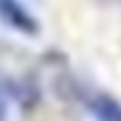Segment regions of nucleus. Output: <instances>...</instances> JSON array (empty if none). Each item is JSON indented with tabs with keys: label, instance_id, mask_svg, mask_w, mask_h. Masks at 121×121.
<instances>
[{
	"label": "nucleus",
	"instance_id": "nucleus-3",
	"mask_svg": "<svg viewBox=\"0 0 121 121\" xmlns=\"http://www.w3.org/2000/svg\"><path fill=\"white\" fill-rule=\"evenodd\" d=\"M7 83L0 78V121H10V109H7Z\"/></svg>",
	"mask_w": 121,
	"mask_h": 121
},
{
	"label": "nucleus",
	"instance_id": "nucleus-1",
	"mask_svg": "<svg viewBox=\"0 0 121 121\" xmlns=\"http://www.w3.org/2000/svg\"><path fill=\"white\" fill-rule=\"evenodd\" d=\"M0 24L24 36H38L40 24L22 0H0Z\"/></svg>",
	"mask_w": 121,
	"mask_h": 121
},
{
	"label": "nucleus",
	"instance_id": "nucleus-2",
	"mask_svg": "<svg viewBox=\"0 0 121 121\" xmlns=\"http://www.w3.org/2000/svg\"><path fill=\"white\" fill-rule=\"evenodd\" d=\"M86 109L95 121H121V100L109 93H93L86 97Z\"/></svg>",
	"mask_w": 121,
	"mask_h": 121
}]
</instances>
